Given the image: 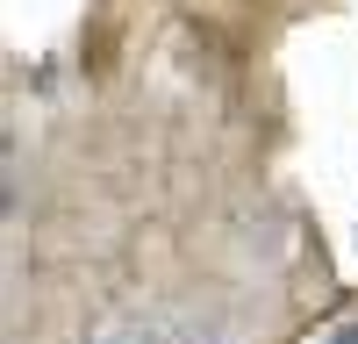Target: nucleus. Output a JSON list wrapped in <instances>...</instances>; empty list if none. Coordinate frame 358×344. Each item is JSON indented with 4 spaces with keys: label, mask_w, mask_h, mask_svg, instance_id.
Returning a JSON list of instances; mask_svg holds the SVG:
<instances>
[{
    "label": "nucleus",
    "mask_w": 358,
    "mask_h": 344,
    "mask_svg": "<svg viewBox=\"0 0 358 344\" xmlns=\"http://www.w3.org/2000/svg\"><path fill=\"white\" fill-rule=\"evenodd\" d=\"M330 344H358V323H344V330H330Z\"/></svg>",
    "instance_id": "nucleus-1"
}]
</instances>
